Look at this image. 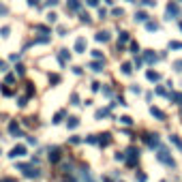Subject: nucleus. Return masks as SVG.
Returning <instances> with one entry per match:
<instances>
[{"label": "nucleus", "mask_w": 182, "mask_h": 182, "mask_svg": "<svg viewBox=\"0 0 182 182\" xmlns=\"http://www.w3.org/2000/svg\"><path fill=\"white\" fill-rule=\"evenodd\" d=\"M150 113H152V116H154L156 120H165V113H163L161 109H158V107H150Z\"/></svg>", "instance_id": "39448f33"}, {"label": "nucleus", "mask_w": 182, "mask_h": 182, "mask_svg": "<svg viewBox=\"0 0 182 182\" xmlns=\"http://www.w3.org/2000/svg\"><path fill=\"white\" fill-rule=\"evenodd\" d=\"M84 182H94L92 178H90V174H88V171H84Z\"/></svg>", "instance_id": "c85d7f7f"}, {"label": "nucleus", "mask_w": 182, "mask_h": 182, "mask_svg": "<svg viewBox=\"0 0 182 182\" xmlns=\"http://www.w3.org/2000/svg\"><path fill=\"white\" fill-rule=\"evenodd\" d=\"M169 47H171V49H182V41H171Z\"/></svg>", "instance_id": "aec40b11"}, {"label": "nucleus", "mask_w": 182, "mask_h": 182, "mask_svg": "<svg viewBox=\"0 0 182 182\" xmlns=\"http://www.w3.org/2000/svg\"><path fill=\"white\" fill-rule=\"evenodd\" d=\"M47 19H49V21H56V19H58V15H56V13H49V15H47Z\"/></svg>", "instance_id": "2f4dec72"}, {"label": "nucleus", "mask_w": 182, "mask_h": 182, "mask_svg": "<svg viewBox=\"0 0 182 182\" xmlns=\"http://www.w3.org/2000/svg\"><path fill=\"white\" fill-rule=\"evenodd\" d=\"M176 15H178V7L176 5H169L167 7V19H174Z\"/></svg>", "instance_id": "0eeeda50"}, {"label": "nucleus", "mask_w": 182, "mask_h": 182, "mask_svg": "<svg viewBox=\"0 0 182 182\" xmlns=\"http://www.w3.org/2000/svg\"><path fill=\"white\" fill-rule=\"evenodd\" d=\"M66 5H69V11H79V2H77V0H69V2H66Z\"/></svg>", "instance_id": "f8f14e48"}, {"label": "nucleus", "mask_w": 182, "mask_h": 182, "mask_svg": "<svg viewBox=\"0 0 182 182\" xmlns=\"http://www.w3.org/2000/svg\"><path fill=\"white\" fill-rule=\"evenodd\" d=\"M60 58H62V60L66 62V60H69V58H71V54H69V52H66V49H60Z\"/></svg>", "instance_id": "393cba45"}, {"label": "nucleus", "mask_w": 182, "mask_h": 182, "mask_svg": "<svg viewBox=\"0 0 182 182\" xmlns=\"http://www.w3.org/2000/svg\"><path fill=\"white\" fill-rule=\"evenodd\" d=\"M2 94H13V90H11V88H7V86H5V88H2Z\"/></svg>", "instance_id": "72a5a7b5"}, {"label": "nucleus", "mask_w": 182, "mask_h": 182, "mask_svg": "<svg viewBox=\"0 0 182 182\" xmlns=\"http://www.w3.org/2000/svg\"><path fill=\"white\" fill-rule=\"evenodd\" d=\"M158 161L165 163L167 167H174V165H176V161L169 156V150H167V148H161V150H158Z\"/></svg>", "instance_id": "f257e3e1"}, {"label": "nucleus", "mask_w": 182, "mask_h": 182, "mask_svg": "<svg viewBox=\"0 0 182 182\" xmlns=\"http://www.w3.org/2000/svg\"><path fill=\"white\" fill-rule=\"evenodd\" d=\"M144 142L148 146H158V139H156V135H144Z\"/></svg>", "instance_id": "423d86ee"}, {"label": "nucleus", "mask_w": 182, "mask_h": 182, "mask_svg": "<svg viewBox=\"0 0 182 182\" xmlns=\"http://www.w3.org/2000/svg\"><path fill=\"white\" fill-rule=\"evenodd\" d=\"M28 5H32V7H34V5H37V0H28Z\"/></svg>", "instance_id": "4c0bfd02"}, {"label": "nucleus", "mask_w": 182, "mask_h": 182, "mask_svg": "<svg viewBox=\"0 0 182 182\" xmlns=\"http://www.w3.org/2000/svg\"><path fill=\"white\" fill-rule=\"evenodd\" d=\"M135 19H137V21H144V19H148V15H146L144 11H139V13H135Z\"/></svg>", "instance_id": "412c9836"}, {"label": "nucleus", "mask_w": 182, "mask_h": 182, "mask_svg": "<svg viewBox=\"0 0 182 182\" xmlns=\"http://www.w3.org/2000/svg\"><path fill=\"white\" fill-rule=\"evenodd\" d=\"M58 5V0H47V5H45V7H56Z\"/></svg>", "instance_id": "473e14b6"}, {"label": "nucleus", "mask_w": 182, "mask_h": 182, "mask_svg": "<svg viewBox=\"0 0 182 182\" xmlns=\"http://www.w3.org/2000/svg\"><path fill=\"white\" fill-rule=\"evenodd\" d=\"M107 113H109L107 109H99V111H97V116H99V118H105V116H107Z\"/></svg>", "instance_id": "a878e982"}, {"label": "nucleus", "mask_w": 182, "mask_h": 182, "mask_svg": "<svg viewBox=\"0 0 182 182\" xmlns=\"http://www.w3.org/2000/svg\"><path fill=\"white\" fill-rule=\"evenodd\" d=\"M77 124H79V120H77V118H69V122H66V126H69V129H75Z\"/></svg>", "instance_id": "f3484780"}, {"label": "nucleus", "mask_w": 182, "mask_h": 182, "mask_svg": "<svg viewBox=\"0 0 182 182\" xmlns=\"http://www.w3.org/2000/svg\"><path fill=\"white\" fill-rule=\"evenodd\" d=\"M0 71H7V64H5L2 60H0Z\"/></svg>", "instance_id": "c9c22d12"}, {"label": "nucleus", "mask_w": 182, "mask_h": 182, "mask_svg": "<svg viewBox=\"0 0 182 182\" xmlns=\"http://www.w3.org/2000/svg\"><path fill=\"white\" fill-rule=\"evenodd\" d=\"M146 77H148L150 81H158V79H161V75H158L156 71H148V73H146Z\"/></svg>", "instance_id": "9b49d317"}, {"label": "nucleus", "mask_w": 182, "mask_h": 182, "mask_svg": "<svg viewBox=\"0 0 182 182\" xmlns=\"http://www.w3.org/2000/svg\"><path fill=\"white\" fill-rule=\"evenodd\" d=\"M105 182H113V180H111V178H105Z\"/></svg>", "instance_id": "ea45409f"}, {"label": "nucleus", "mask_w": 182, "mask_h": 182, "mask_svg": "<svg viewBox=\"0 0 182 182\" xmlns=\"http://www.w3.org/2000/svg\"><path fill=\"white\" fill-rule=\"evenodd\" d=\"M105 2H109V5H111V0H105Z\"/></svg>", "instance_id": "a19ab883"}, {"label": "nucleus", "mask_w": 182, "mask_h": 182, "mask_svg": "<svg viewBox=\"0 0 182 182\" xmlns=\"http://www.w3.org/2000/svg\"><path fill=\"white\" fill-rule=\"evenodd\" d=\"M122 73H124V75H131V73H133V66H131L129 62H124V64H122Z\"/></svg>", "instance_id": "2eb2a0df"}, {"label": "nucleus", "mask_w": 182, "mask_h": 182, "mask_svg": "<svg viewBox=\"0 0 182 182\" xmlns=\"http://www.w3.org/2000/svg\"><path fill=\"white\" fill-rule=\"evenodd\" d=\"M19 171L24 174V176H28V178H39V176H41L39 169H34L32 165H19Z\"/></svg>", "instance_id": "f03ea898"}, {"label": "nucleus", "mask_w": 182, "mask_h": 182, "mask_svg": "<svg viewBox=\"0 0 182 182\" xmlns=\"http://www.w3.org/2000/svg\"><path fill=\"white\" fill-rule=\"evenodd\" d=\"M171 144H174L176 148H180V150H182V142H180V139L176 137V135H171Z\"/></svg>", "instance_id": "4be33fe9"}, {"label": "nucleus", "mask_w": 182, "mask_h": 182, "mask_svg": "<svg viewBox=\"0 0 182 182\" xmlns=\"http://www.w3.org/2000/svg\"><path fill=\"white\" fill-rule=\"evenodd\" d=\"M120 122H122V124H129V126H131V124H133V118H131V116H122V118H120Z\"/></svg>", "instance_id": "5701e85b"}, {"label": "nucleus", "mask_w": 182, "mask_h": 182, "mask_svg": "<svg viewBox=\"0 0 182 182\" xmlns=\"http://www.w3.org/2000/svg\"><path fill=\"white\" fill-rule=\"evenodd\" d=\"M99 144H101V146H107V144H109V135H107V133H103V135H101Z\"/></svg>", "instance_id": "dca6fc26"}, {"label": "nucleus", "mask_w": 182, "mask_h": 182, "mask_svg": "<svg viewBox=\"0 0 182 182\" xmlns=\"http://www.w3.org/2000/svg\"><path fill=\"white\" fill-rule=\"evenodd\" d=\"M90 69H92L94 73H101V71H103V62H101V60H99V62L92 60V62H90Z\"/></svg>", "instance_id": "6e6552de"}, {"label": "nucleus", "mask_w": 182, "mask_h": 182, "mask_svg": "<svg viewBox=\"0 0 182 182\" xmlns=\"http://www.w3.org/2000/svg\"><path fill=\"white\" fill-rule=\"evenodd\" d=\"M71 101H73V105H77V103H79V97H77V94H73V97H71Z\"/></svg>", "instance_id": "f704fd0d"}, {"label": "nucleus", "mask_w": 182, "mask_h": 182, "mask_svg": "<svg viewBox=\"0 0 182 182\" xmlns=\"http://www.w3.org/2000/svg\"><path fill=\"white\" fill-rule=\"evenodd\" d=\"M0 182H13V180H9V178H7V180H0Z\"/></svg>", "instance_id": "58836bf2"}, {"label": "nucleus", "mask_w": 182, "mask_h": 182, "mask_svg": "<svg viewBox=\"0 0 182 182\" xmlns=\"http://www.w3.org/2000/svg\"><path fill=\"white\" fill-rule=\"evenodd\" d=\"M126 41H129V34H126V32H122V34H120V41H118V45L122 47V45H126Z\"/></svg>", "instance_id": "a211bd4d"}, {"label": "nucleus", "mask_w": 182, "mask_h": 182, "mask_svg": "<svg viewBox=\"0 0 182 182\" xmlns=\"http://www.w3.org/2000/svg\"><path fill=\"white\" fill-rule=\"evenodd\" d=\"M9 131H11L13 135H17V137H21V133H19V129H17V122H11V124H9Z\"/></svg>", "instance_id": "ddd939ff"}, {"label": "nucleus", "mask_w": 182, "mask_h": 182, "mask_svg": "<svg viewBox=\"0 0 182 182\" xmlns=\"http://www.w3.org/2000/svg\"><path fill=\"white\" fill-rule=\"evenodd\" d=\"M174 69H176V71H182V60H178V62L174 64Z\"/></svg>", "instance_id": "7c9ffc66"}, {"label": "nucleus", "mask_w": 182, "mask_h": 182, "mask_svg": "<svg viewBox=\"0 0 182 182\" xmlns=\"http://www.w3.org/2000/svg\"><path fill=\"white\" fill-rule=\"evenodd\" d=\"M146 28L148 30H156L158 28V21H146Z\"/></svg>", "instance_id": "6ab92c4d"}, {"label": "nucleus", "mask_w": 182, "mask_h": 182, "mask_svg": "<svg viewBox=\"0 0 182 182\" xmlns=\"http://www.w3.org/2000/svg\"><path fill=\"white\" fill-rule=\"evenodd\" d=\"M60 154H62V152H60L58 148H54V150H52V154H49V161H52V163H56L58 158H60Z\"/></svg>", "instance_id": "9d476101"}, {"label": "nucleus", "mask_w": 182, "mask_h": 182, "mask_svg": "<svg viewBox=\"0 0 182 182\" xmlns=\"http://www.w3.org/2000/svg\"><path fill=\"white\" fill-rule=\"evenodd\" d=\"M75 52H77V54L86 52V39H77V41H75Z\"/></svg>", "instance_id": "20e7f679"}, {"label": "nucleus", "mask_w": 182, "mask_h": 182, "mask_svg": "<svg viewBox=\"0 0 182 182\" xmlns=\"http://www.w3.org/2000/svg\"><path fill=\"white\" fill-rule=\"evenodd\" d=\"M64 116H66V113H64V111H58V113H56V116H54V122L58 124V122H60V120H62Z\"/></svg>", "instance_id": "b1692460"}, {"label": "nucleus", "mask_w": 182, "mask_h": 182, "mask_svg": "<svg viewBox=\"0 0 182 182\" xmlns=\"http://www.w3.org/2000/svg\"><path fill=\"white\" fill-rule=\"evenodd\" d=\"M97 41H101V43L109 41V32H105V30H103V32H99V34H97Z\"/></svg>", "instance_id": "4468645a"}, {"label": "nucleus", "mask_w": 182, "mask_h": 182, "mask_svg": "<svg viewBox=\"0 0 182 182\" xmlns=\"http://www.w3.org/2000/svg\"><path fill=\"white\" fill-rule=\"evenodd\" d=\"M26 154H28V150H26V146H21V144H19V146H15V148L9 152V156H11V158H17V156H26Z\"/></svg>", "instance_id": "7ed1b4c3"}, {"label": "nucleus", "mask_w": 182, "mask_h": 182, "mask_svg": "<svg viewBox=\"0 0 182 182\" xmlns=\"http://www.w3.org/2000/svg\"><path fill=\"white\" fill-rule=\"evenodd\" d=\"M156 58H158V56H156V54H152L150 49L144 54V60H146V62H150V64H152V62H156Z\"/></svg>", "instance_id": "1a4fd4ad"}, {"label": "nucleus", "mask_w": 182, "mask_h": 182, "mask_svg": "<svg viewBox=\"0 0 182 182\" xmlns=\"http://www.w3.org/2000/svg\"><path fill=\"white\" fill-rule=\"evenodd\" d=\"M129 2H133V0H129Z\"/></svg>", "instance_id": "79ce46f5"}, {"label": "nucleus", "mask_w": 182, "mask_h": 182, "mask_svg": "<svg viewBox=\"0 0 182 182\" xmlns=\"http://www.w3.org/2000/svg\"><path fill=\"white\" fill-rule=\"evenodd\" d=\"M86 5H88V7H97L99 0H86Z\"/></svg>", "instance_id": "cd10ccee"}, {"label": "nucleus", "mask_w": 182, "mask_h": 182, "mask_svg": "<svg viewBox=\"0 0 182 182\" xmlns=\"http://www.w3.org/2000/svg\"><path fill=\"white\" fill-rule=\"evenodd\" d=\"M92 58H97V60H103V54H101V52H92Z\"/></svg>", "instance_id": "c756f323"}, {"label": "nucleus", "mask_w": 182, "mask_h": 182, "mask_svg": "<svg viewBox=\"0 0 182 182\" xmlns=\"http://www.w3.org/2000/svg\"><path fill=\"white\" fill-rule=\"evenodd\" d=\"M176 101H178V103H180V105H182V92H180V94H178V97H176Z\"/></svg>", "instance_id": "e433bc0d"}, {"label": "nucleus", "mask_w": 182, "mask_h": 182, "mask_svg": "<svg viewBox=\"0 0 182 182\" xmlns=\"http://www.w3.org/2000/svg\"><path fill=\"white\" fill-rule=\"evenodd\" d=\"M0 34H2V37H5V39H7V37H9V34H11V28H2V30H0Z\"/></svg>", "instance_id": "bb28decb"}]
</instances>
